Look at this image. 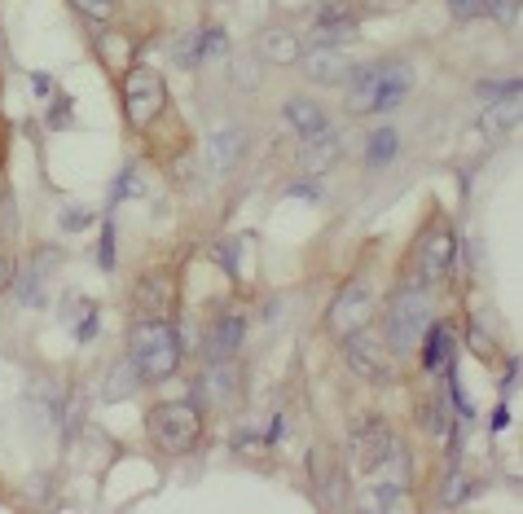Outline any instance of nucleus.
Returning <instances> with one entry per match:
<instances>
[{
    "label": "nucleus",
    "mask_w": 523,
    "mask_h": 514,
    "mask_svg": "<svg viewBox=\"0 0 523 514\" xmlns=\"http://www.w3.org/2000/svg\"><path fill=\"white\" fill-rule=\"evenodd\" d=\"M181 352H185L181 334H176V326H168L163 317H146L128 339V356H132V365L141 370L146 383H168V378L176 374V365H181Z\"/></svg>",
    "instance_id": "f257e3e1"
},
{
    "label": "nucleus",
    "mask_w": 523,
    "mask_h": 514,
    "mask_svg": "<svg viewBox=\"0 0 523 514\" xmlns=\"http://www.w3.org/2000/svg\"><path fill=\"white\" fill-rule=\"evenodd\" d=\"M436 304H431V286H405L387 308V348L392 352H414L427 334Z\"/></svg>",
    "instance_id": "f03ea898"
},
{
    "label": "nucleus",
    "mask_w": 523,
    "mask_h": 514,
    "mask_svg": "<svg viewBox=\"0 0 523 514\" xmlns=\"http://www.w3.org/2000/svg\"><path fill=\"white\" fill-rule=\"evenodd\" d=\"M146 431L154 440V449L163 453H189L203 435V409L189 405V400H168V405H154L146 418Z\"/></svg>",
    "instance_id": "7ed1b4c3"
},
{
    "label": "nucleus",
    "mask_w": 523,
    "mask_h": 514,
    "mask_svg": "<svg viewBox=\"0 0 523 514\" xmlns=\"http://www.w3.org/2000/svg\"><path fill=\"white\" fill-rule=\"evenodd\" d=\"M163 106H168V93H163V80L154 71L137 66V71L124 75V110L132 128H150L163 115Z\"/></svg>",
    "instance_id": "20e7f679"
},
{
    "label": "nucleus",
    "mask_w": 523,
    "mask_h": 514,
    "mask_svg": "<svg viewBox=\"0 0 523 514\" xmlns=\"http://www.w3.org/2000/svg\"><path fill=\"white\" fill-rule=\"evenodd\" d=\"M453 255H458V238H453L449 225H431L418 242V286H440L453 268Z\"/></svg>",
    "instance_id": "39448f33"
},
{
    "label": "nucleus",
    "mask_w": 523,
    "mask_h": 514,
    "mask_svg": "<svg viewBox=\"0 0 523 514\" xmlns=\"http://www.w3.org/2000/svg\"><path fill=\"white\" fill-rule=\"evenodd\" d=\"M343 356H348L352 374L365 383H392V356H387L383 339H370L365 330H356L343 339Z\"/></svg>",
    "instance_id": "423d86ee"
},
{
    "label": "nucleus",
    "mask_w": 523,
    "mask_h": 514,
    "mask_svg": "<svg viewBox=\"0 0 523 514\" xmlns=\"http://www.w3.org/2000/svg\"><path fill=\"white\" fill-rule=\"evenodd\" d=\"M370 317H374V290L365 282H352V286L339 290V299H335V308H330L326 321H330V330H335L339 339H348V334L370 326Z\"/></svg>",
    "instance_id": "0eeeda50"
},
{
    "label": "nucleus",
    "mask_w": 523,
    "mask_h": 514,
    "mask_svg": "<svg viewBox=\"0 0 523 514\" xmlns=\"http://www.w3.org/2000/svg\"><path fill=\"white\" fill-rule=\"evenodd\" d=\"M396 440H400V435L387 427L383 418H374V413H370V418H365L361 427H356V435H352V449H356V462H361V471L370 475L374 466L396 449Z\"/></svg>",
    "instance_id": "6e6552de"
},
{
    "label": "nucleus",
    "mask_w": 523,
    "mask_h": 514,
    "mask_svg": "<svg viewBox=\"0 0 523 514\" xmlns=\"http://www.w3.org/2000/svg\"><path fill=\"white\" fill-rule=\"evenodd\" d=\"M198 409H220V405H233V396H238V365H233V356L225 361H211L207 378H198Z\"/></svg>",
    "instance_id": "1a4fd4ad"
},
{
    "label": "nucleus",
    "mask_w": 523,
    "mask_h": 514,
    "mask_svg": "<svg viewBox=\"0 0 523 514\" xmlns=\"http://www.w3.org/2000/svg\"><path fill=\"white\" fill-rule=\"evenodd\" d=\"M176 304V277L168 268H150L137 282V308L146 317H168V308Z\"/></svg>",
    "instance_id": "9d476101"
},
{
    "label": "nucleus",
    "mask_w": 523,
    "mask_h": 514,
    "mask_svg": "<svg viewBox=\"0 0 523 514\" xmlns=\"http://www.w3.org/2000/svg\"><path fill=\"white\" fill-rule=\"evenodd\" d=\"M339 154H343V137L326 124L317 137H304V145H299V167L317 176V172H326V167H335Z\"/></svg>",
    "instance_id": "9b49d317"
},
{
    "label": "nucleus",
    "mask_w": 523,
    "mask_h": 514,
    "mask_svg": "<svg viewBox=\"0 0 523 514\" xmlns=\"http://www.w3.org/2000/svg\"><path fill=\"white\" fill-rule=\"evenodd\" d=\"M299 66H304V75L308 80H317V84H339V80H348L352 75V62L343 58L339 49H330V44L299 53Z\"/></svg>",
    "instance_id": "f8f14e48"
},
{
    "label": "nucleus",
    "mask_w": 523,
    "mask_h": 514,
    "mask_svg": "<svg viewBox=\"0 0 523 514\" xmlns=\"http://www.w3.org/2000/svg\"><path fill=\"white\" fill-rule=\"evenodd\" d=\"M242 339H247V321L238 312H225V317L211 326V339H207V356L211 361H225V356H238Z\"/></svg>",
    "instance_id": "ddd939ff"
},
{
    "label": "nucleus",
    "mask_w": 523,
    "mask_h": 514,
    "mask_svg": "<svg viewBox=\"0 0 523 514\" xmlns=\"http://www.w3.org/2000/svg\"><path fill=\"white\" fill-rule=\"evenodd\" d=\"M405 97H409V71H405V66H378L374 110H396Z\"/></svg>",
    "instance_id": "4468645a"
},
{
    "label": "nucleus",
    "mask_w": 523,
    "mask_h": 514,
    "mask_svg": "<svg viewBox=\"0 0 523 514\" xmlns=\"http://www.w3.org/2000/svg\"><path fill=\"white\" fill-rule=\"evenodd\" d=\"M519 115H523V102H519V93H510V97H497L493 106H484V110H480V128L488 132V137H502V132L519 128Z\"/></svg>",
    "instance_id": "2eb2a0df"
},
{
    "label": "nucleus",
    "mask_w": 523,
    "mask_h": 514,
    "mask_svg": "<svg viewBox=\"0 0 523 514\" xmlns=\"http://www.w3.org/2000/svg\"><path fill=\"white\" fill-rule=\"evenodd\" d=\"M242 150H247V132H242V128H220L216 137H211V145H207V159H211L216 172H229V167L242 159Z\"/></svg>",
    "instance_id": "dca6fc26"
},
{
    "label": "nucleus",
    "mask_w": 523,
    "mask_h": 514,
    "mask_svg": "<svg viewBox=\"0 0 523 514\" xmlns=\"http://www.w3.org/2000/svg\"><path fill=\"white\" fill-rule=\"evenodd\" d=\"M286 124H291V128L299 132V141H304V137H317V132L326 128L330 119H326V110H321L317 102H304V97H291V102H286Z\"/></svg>",
    "instance_id": "f3484780"
},
{
    "label": "nucleus",
    "mask_w": 523,
    "mask_h": 514,
    "mask_svg": "<svg viewBox=\"0 0 523 514\" xmlns=\"http://www.w3.org/2000/svg\"><path fill=\"white\" fill-rule=\"evenodd\" d=\"M141 383H146V378H141V370L132 365V356H124V361L110 365V374H106V383H102V396H106V400H128Z\"/></svg>",
    "instance_id": "a211bd4d"
},
{
    "label": "nucleus",
    "mask_w": 523,
    "mask_h": 514,
    "mask_svg": "<svg viewBox=\"0 0 523 514\" xmlns=\"http://www.w3.org/2000/svg\"><path fill=\"white\" fill-rule=\"evenodd\" d=\"M348 80H352L348 110L352 115H370L374 110V88H378V66H361V71H352Z\"/></svg>",
    "instance_id": "6ab92c4d"
},
{
    "label": "nucleus",
    "mask_w": 523,
    "mask_h": 514,
    "mask_svg": "<svg viewBox=\"0 0 523 514\" xmlns=\"http://www.w3.org/2000/svg\"><path fill=\"white\" fill-rule=\"evenodd\" d=\"M260 53L269 62H277V66H291V62H299V40L286 36V31H277V36H264L260 40Z\"/></svg>",
    "instance_id": "aec40b11"
},
{
    "label": "nucleus",
    "mask_w": 523,
    "mask_h": 514,
    "mask_svg": "<svg viewBox=\"0 0 523 514\" xmlns=\"http://www.w3.org/2000/svg\"><path fill=\"white\" fill-rule=\"evenodd\" d=\"M392 154H396V132L392 128H378L374 137H370L365 159H370V167H383V163H392Z\"/></svg>",
    "instance_id": "412c9836"
},
{
    "label": "nucleus",
    "mask_w": 523,
    "mask_h": 514,
    "mask_svg": "<svg viewBox=\"0 0 523 514\" xmlns=\"http://www.w3.org/2000/svg\"><path fill=\"white\" fill-rule=\"evenodd\" d=\"M198 49H203V27H189L185 36L176 40V62H181L185 71L189 66H198Z\"/></svg>",
    "instance_id": "4be33fe9"
},
{
    "label": "nucleus",
    "mask_w": 523,
    "mask_h": 514,
    "mask_svg": "<svg viewBox=\"0 0 523 514\" xmlns=\"http://www.w3.org/2000/svg\"><path fill=\"white\" fill-rule=\"evenodd\" d=\"M484 9L502 22V27H519V0H484Z\"/></svg>",
    "instance_id": "5701e85b"
},
{
    "label": "nucleus",
    "mask_w": 523,
    "mask_h": 514,
    "mask_svg": "<svg viewBox=\"0 0 523 514\" xmlns=\"http://www.w3.org/2000/svg\"><path fill=\"white\" fill-rule=\"evenodd\" d=\"M220 53H225V36H220L216 27H211V31L203 27V49H198V66H203V62H216Z\"/></svg>",
    "instance_id": "b1692460"
},
{
    "label": "nucleus",
    "mask_w": 523,
    "mask_h": 514,
    "mask_svg": "<svg viewBox=\"0 0 523 514\" xmlns=\"http://www.w3.org/2000/svg\"><path fill=\"white\" fill-rule=\"evenodd\" d=\"M343 18H352V14H348V5H343V0H326V5H321L317 27H330V22H343Z\"/></svg>",
    "instance_id": "393cba45"
},
{
    "label": "nucleus",
    "mask_w": 523,
    "mask_h": 514,
    "mask_svg": "<svg viewBox=\"0 0 523 514\" xmlns=\"http://www.w3.org/2000/svg\"><path fill=\"white\" fill-rule=\"evenodd\" d=\"M466 493H471V488H466V475H462V471H453V475H449V488L440 493V501H449V506H453V501H462Z\"/></svg>",
    "instance_id": "a878e982"
},
{
    "label": "nucleus",
    "mask_w": 523,
    "mask_h": 514,
    "mask_svg": "<svg viewBox=\"0 0 523 514\" xmlns=\"http://www.w3.org/2000/svg\"><path fill=\"white\" fill-rule=\"evenodd\" d=\"M75 5H80L88 18H110V14H115L119 0H75Z\"/></svg>",
    "instance_id": "bb28decb"
},
{
    "label": "nucleus",
    "mask_w": 523,
    "mask_h": 514,
    "mask_svg": "<svg viewBox=\"0 0 523 514\" xmlns=\"http://www.w3.org/2000/svg\"><path fill=\"white\" fill-rule=\"evenodd\" d=\"M453 18H480L484 14V0H449Z\"/></svg>",
    "instance_id": "cd10ccee"
},
{
    "label": "nucleus",
    "mask_w": 523,
    "mask_h": 514,
    "mask_svg": "<svg viewBox=\"0 0 523 514\" xmlns=\"http://www.w3.org/2000/svg\"><path fill=\"white\" fill-rule=\"evenodd\" d=\"M510 93H519V80H510V84H480V97H488V102L510 97Z\"/></svg>",
    "instance_id": "c85d7f7f"
},
{
    "label": "nucleus",
    "mask_w": 523,
    "mask_h": 514,
    "mask_svg": "<svg viewBox=\"0 0 523 514\" xmlns=\"http://www.w3.org/2000/svg\"><path fill=\"white\" fill-rule=\"evenodd\" d=\"M102 264H106V268L115 264V225H106V238H102Z\"/></svg>",
    "instance_id": "c756f323"
},
{
    "label": "nucleus",
    "mask_w": 523,
    "mask_h": 514,
    "mask_svg": "<svg viewBox=\"0 0 523 514\" xmlns=\"http://www.w3.org/2000/svg\"><path fill=\"white\" fill-rule=\"evenodd\" d=\"M291 194H295V198H317V185H295Z\"/></svg>",
    "instance_id": "7c9ffc66"
},
{
    "label": "nucleus",
    "mask_w": 523,
    "mask_h": 514,
    "mask_svg": "<svg viewBox=\"0 0 523 514\" xmlns=\"http://www.w3.org/2000/svg\"><path fill=\"white\" fill-rule=\"evenodd\" d=\"M9 277H14V273H9V260H0V290L9 286Z\"/></svg>",
    "instance_id": "2f4dec72"
},
{
    "label": "nucleus",
    "mask_w": 523,
    "mask_h": 514,
    "mask_svg": "<svg viewBox=\"0 0 523 514\" xmlns=\"http://www.w3.org/2000/svg\"><path fill=\"white\" fill-rule=\"evenodd\" d=\"M5 216H9V207H5V194H0V233H5Z\"/></svg>",
    "instance_id": "473e14b6"
}]
</instances>
